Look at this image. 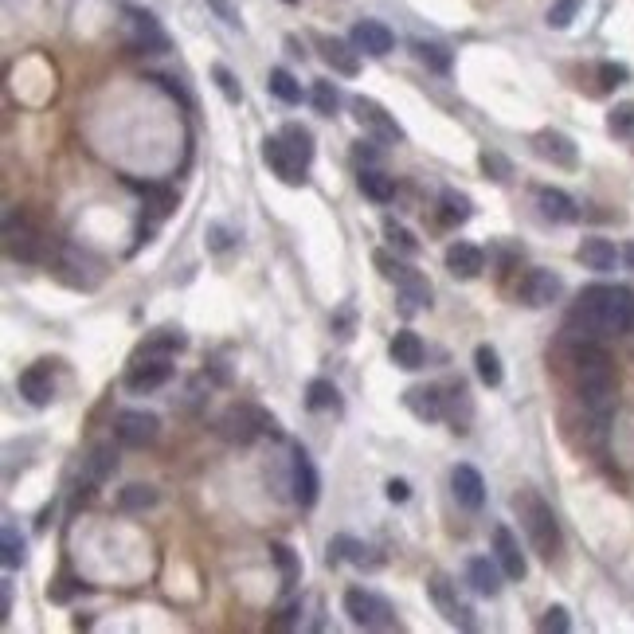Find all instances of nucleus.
<instances>
[{"mask_svg": "<svg viewBox=\"0 0 634 634\" xmlns=\"http://www.w3.org/2000/svg\"><path fill=\"white\" fill-rule=\"evenodd\" d=\"M537 208H541L544 220H552V224H576V220H580L576 200H572L564 188H556V184L537 188Z\"/></svg>", "mask_w": 634, "mask_h": 634, "instance_id": "nucleus-24", "label": "nucleus"}, {"mask_svg": "<svg viewBox=\"0 0 634 634\" xmlns=\"http://www.w3.org/2000/svg\"><path fill=\"white\" fill-rule=\"evenodd\" d=\"M408 498H411L408 482H400V478H392V482H388V501H408Z\"/></svg>", "mask_w": 634, "mask_h": 634, "instance_id": "nucleus-54", "label": "nucleus"}, {"mask_svg": "<svg viewBox=\"0 0 634 634\" xmlns=\"http://www.w3.org/2000/svg\"><path fill=\"white\" fill-rule=\"evenodd\" d=\"M345 615L364 627V631H392L396 627V611H392V603L384 599V595H376V591L368 588H349L345 591Z\"/></svg>", "mask_w": 634, "mask_h": 634, "instance_id": "nucleus-8", "label": "nucleus"}, {"mask_svg": "<svg viewBox=\"0 0 634 634\" xmlns=\"http://www.w3.org/2000/svg\"><path fill=\"white\" fill-rule=\"evenodd\" d=\"M478 165L494 177V181H505L509 177V161L501 157V153H494V149H482V157H478Z\"/></svg>", "mask_w": 634, "mask_h": 634, "instance_id": "nucleus-49", "label": "nucleus"}, {"mask_svg": "<svg viewBox=\"0 0 634 634\" xmlns=\"http://www.w3.org/2000/svg\"><path fill=\"white\" fill-rule=\"evenodd\" d=\"M212 79H216V87L224 91L227 102H243V91H239V83H235V75L227 71L224 63H216V67H212Z\"/></svg>", "mask_w": 634, "mask_h": 634, "instance_id": "nucleus-48", "label": "nucleus"}, {"mask_svg": "<svg viewBox=\"0 0 634 634\" xmlns=\"http://www.w3.org/2000/svg\"><path fill=\"white\" fill-rule=\"evenodd\" d=\"M353 118H357V126H361L364 134H372L376 141H384V145H396V141H404V126L376 102V98H364L357 94L353 98Z\"/></svg>", "mask_w": 634, "mask_h": 634, "instance_id": "nucleus-13", "label": "nucleus"}, {"mask_svg": "<svg viewBox=\"0 0 634 634\" xmlns=\"http://www.w3.org/2000/svg\"><path fill=\"white\" fill-rule=\"evenodd\" d=\"M184 345H188V337H184L181 329H153V333L141 341V353H153V357H177Z\"/></svg>", "mask_w": 634, "mask_h": 634, "instance_id": "nucleus-33", "label": "nucleus"}, {"mask_svg": "<svg viewBox=\"0 0 634 634\" xmlns=\"http://www.w3.org/2000/svg\"><path fill=\"white\" fill-rule=\"evenodd\" d=\"M584 4L588 0H552V8H548V28H556V32H564V28H572L576 24V16L584 12Z\"/></svg>", "mask_w": 634, "mask_h": 634, "instance_id": "nucleus-40", "label": "nucleus"}, {"mask_svg": "<svg viewBox=\"0 0 634 634\" xmlns=\"http://www.w3.org/2000/svg\"><path fill=\"white\" fill-rule=\"evenodd\" d=\"M568 627H572V619H568V607H560V603H556V607H548V611H544L541 631H556V634H564V631H568Z\"/></svg>", "mask_w": 634, "mask_h": 634, "instance_id": "nucleus-51", "label": "nucleus"}, {"mask_svg": "<svg viewBox=\"0 0 634 634\" xmlns=\"http://www.w3.org/2000/svg\"><path fill=\"white\" fill-rule=\"evenodd\" d=\"M0 548H4V564H8V568H20V564H24V537L16 533V525H4Z\"/></svg>", "mask_w": 634, "mask_h": 634, "instance_id": "nucleus-44", "label": "nucleus"}, {"mask_svg": "<svg viewBox=\"0 0 634 634\" xmlns=\"http://www.w3.org/2000/svg\"><path fill=\"white\" fill-rule=\"evenodd\" d=\"M317 494H321V478H317L314 458L306 454V447H294V454H290V498L302 509H314Z\"/></svg>", "mask_w": 634, "mask_h": 634, "instance_id": "nucleus-16", "label": "nucleus"}, {"mask_svg": "<svg viewBox=\"0 0 634 634\" xmlns=\"http://www.w3.org/2000/svg\"><path fill=\"white\" fill-rule=\"evenodd\" d=\"M404 408L423 423H439L443 419V388L439 384H415L404 392Z\"/></svg>", "mask_w": 634, "mask_h": 634, "instance_id": "nucleus-25", "label": "nucleus"}, {"mask_svg": "<svg viewBox=\"0 0 634 634\" xmlns=\"http://www.w3.org/2000/svg\"><path fill=\"white\" fill-rule=\"evenodd\" d=\"M137 192L149 200V208H153V216L157 220H165L173 208H177V192L173 188H165V184H134Z\"/></svg>", "mask_w": 634, "mask_h": 634, "instance_id": "nucleus-39", "label": "nucleus"}, {"mask_svg": "<svg viewBox=\"0 0 634 634\" xmlns=\"http://www.w3.org/2000/svg\"><path fill=\"white\" fill-rule=\"evenodd\" d=\"M317 51H321V59L337 71V75H345V79H353V75H361V51L353 40H337V36H317Z\"/></svg>", "mask_w": 634, "mask_h": 634, "instance_id": "nucleus-21", "label": "nucleus"}, {"mask_svg": "<svg viewBox=\"0 0 634 634\" xmlns=\"http://www.w3.org/2000/svg\"><path fill=\"white\" fill-rule=\"evenodd\" d=\"M623 263H627V267L634 271V243H627V247H623Z\"/></svg>", "mask_w": 634, "mask_h": 634, "instance_id": "nucleus-55", "label": "nucleus"}, {"mask_svg": "<svg viewBox=\"0 0 634 634\" xmlns=\"http://www.w3.org/2000/svg\"><path fill=\"white\" fill-rule=\"evenodd\" d=\"M173 380V357H153V353H137V361L126 368V388L130 392H157Z\"/></svg>", "mask_w": 634, "mask_h": 634, "instance_id": "nucleus-15", "label": "nucleus"}, {"mask_svg": "<svg viewBox=\"0 0 634 634\" xmlns=\"http://www.w3.org/2000/svg\"><path fill=\"white\" fill-rule=\"evenodd\" d=\"M16 392H20L32 408H47V404L55 400V376H51V364L47 361L28 364V368L20 372V380H16Z\"/></svg>", "mask_w": 634, "mask_h": 634, "instance_id": "nucleus-18", "label": "nucleus"}, {"mask_svg": "<svg viewBox=\"0 0 634 634\" xmlns=\"http://www.w3.org/2000/svg\"><path fill=\"white\" fill-rule=\"evenodd\" d=\"M149 79H153V83H157V87H161V91H165V94H173V98H177L181 106H188V91H184V83H181V79H177V75H165V71H153Z\"/></svg>", "mask_w": 634, "mask_h": 634, "instance_id": "nucleus-50", "label": "nucleus"}, {"mask_svg": "<svg viewBox=\"0 0 634 634\" xmlns=\"http://www.w3.org/2000/svg\"><path fill=\"white\" fill-rule=\"evenodd\" d=\"M388 353H392V364H396V368H404V372L423 368V357H427V349H423V337H419V333H411V329L392 333V341H388Z\"/></svg>", "mask_w": 634, "mask_h": 634, "instance_id": "nucleus-28", "label": "nucleus"}, {"mask_svg": "<svg viewBox=\"0 0 634 634\" xmlns=\"http://www.w3.org/2000/svg\"><path fill=\"white\" fill-rule=\"evenodd\" d=\"M474 216V200L466 196V192H458V188H443L439 192V220L447 227H458L466 224Z\"/></svg>", "mask_w": 634, "mask_h": 634, "instance_id": "nucleus-30", "label": "nucleus"}, {"mask_svg": "<svg viewBox=\"0 0 634 634\" xmlns=\"http://www.w3.org/2000/svg\"><path fill=\"white\" fill-rule=\"evenodd\" d=\"M368 552H372L368 544L357 541V537H345V533L329 541V560H349V564H357V568H364V564H380V560L368 556Z\"/></svg>", "mask_w": 634, "mask_h": 634, "instance_id": "nucleus-32", "label": "nucleus"}, {"mask_svg": "<svg viewBox=\"0 0 634 634\" xmlns=\"http://www.w3.org/2000/svg\"><path fill=\"white\" fill-rule=\"evenodd\" d=\"M411 51H415V59H419V63H423V67H427V71H435V75H447V71H451V51H447V47L443 44H431V40H415V44H411Z\"/></svg>", "mask_w": 634, "mask_h": 634, "instance_id": "nucleus-37", "label": "nucleus"}, {"mask_svg": "<svg viewBox=\"0 0 634 634\" xmlns=\"http://www.w3.org/2000/svg\"><path fill=\"white\" fill-rule=\"evenodd\" d=\"M118 474V447L114 443H94L83 466H79V482H75V505L94 498L98 486H106L110 478Z\"/></svg>", "mask_w": 634, "mask_h": 634, "instance_id": "nucleus-9", "label": "nucleus"}, {"mask_svg": "<svg viewBox=\"0 0 634 634\" xmlns=\"http://www.w3.org/2000/svg\"><path fill=\"white\" fill-rule=\"evenodd\" d=\"M513 513H517V521H521V529H525V541L529 548L541 556V560H556V552H560V521H556V513H552V505L533 490V486H521L517 494H513Z\"/></svg>", "mask_w": 634, "mask_h": 634, "instance_id": "nucleus-3", "label": "nucleus"}, {"mask_svg": "<svg viewBox=\"0 0 634 634\" xmlns=\"http://www.w3.org/2000/svg\"><path fill=\"white\" fill-rule=\"evenodd\" d=\"M306 408H310V411L341 408V400H337V388H333L329 380H310V388H306Z\"/></svg>", "mask_w": 634, "mask_h": 634, "instance_id": "nucleus-41", "label": "nucleus"}, {"mask_svg": "<svg viewBox=\"0 0 634 634\" xmlns=\"http://www.w3.org/2000/svg\"><path fill=\"white\" fill-rule=\"evenodd\" d=\"M282 4H298V0H282Z\"/></svg>", "mask_w": 634, "mask_h": 634, "instance_id": "nucleus-56", "label": "nucleus"}, {"mask_svg": "<svg viewBox=\"0 0 634 634\" xmlns=\"http://www.w3.org/2000/svg\"><path fill=\"white\" fill-rule=\"evenodd\" d=\"M560 294H564V278L556 271H548V267H533V271L521 274V282H517V302L529 306V310L556 306Z\"/></svg>", "mask_w": 634, "mask_h": 634, "instance_id": "nucleus-11", "label": "nucleus"}, {"mask_svg": "<svg viewBox=\"0 0 634 634\" xmlns=\"http://www.w3.org/2000/svg\"><path fill=\"white\" fill-rule=\"evenodd\" d=\"M474 368H478V380L486 388H498L501 380H505V368H501V357L494 345H478L474 349Z\"/></svg>", "mask_w": 634, "mask_h": 634, "instance_id": "nucleus-35", "label": "nucleus"}, {"mask_svg": "<svg viewBox=\"0 0 634 634\" xmlns=\"http://www.w3.org/2000/svg\"><path fill=\"white\" fill-rule=\"evenodd\" d=\"M607 134L611 137H634V102H619L607 114Z\"/></svg>", "mask_w": 634, "mask_h": 634, "instance_id": "nucleus-42", "label": "nucleus"}, {"mask_svg": "<svg viewBox=\"0 0 634 634\" xmlns=\"http://www.w3.org/2000/svg\"><path fill=\"white\" fill-rule=\"evenodd\" d=\"M501 564L498 560H490V556H470L466 560V580H470V588L478 591V595H498L501 591Z\"/></svg>", "mask_w": 634, "mask_h": 634, "instance_id": "nucleus-29", "label": "nucleus"}, {"mask_svg": "<svg viewBox=\"0 0 634 634\" xmlns=\"http://www.w3.org/2000/svg\"><path fill=\"white\" fill-rule=\"evenodd\" d=\"M267 91H271L278 102H286V106H298V102H302V87H298V79H294L286 67H274L271 75H267Z\"/></svg>", "mask_w": 634, "mask_h": 634, "instance_id": "nucleus-38", "label": "nucleus"}, {"mask_svg": "<svg viewBox=\"0 0 634 634\" xmlns=\"http://www.w3.org/2000/svg\"><path fill=\"white\" fill-rule=\"evenodd\" d=\"M631 79V71L623 67V63H599V87L603 91H615V87H623Z\"/></svg>", "mask_w": 634, "mask_h": 634, "instance_id": "nucleus-47", "label": "nucleus"}, {"mask_svg": "<svg viewBox=\"0 0 634 634\" xmlns=\"http://www.w3.org/2000/svg\"><path fill=\"white\" fill-rule=\"evenodd\" d=\"M4 251H8L12 263H24V267L40 263L47 251L40 220H36L28 208H20V204H12V208L4 212Z\"/></svg>", "mask_w": 634, "mask_h": 634, "instance_id": "nucleus-4", "label": "nucleus"}, {"mask_svg": "<svg viewBox=\"0 0 634 634\" xmlns=\"http://www.w3.org/2000/svg\"><path fill=\"white\" fill-rule=\"evenodd\" d=\"M122 24H126V44L134 55H165L173 47L161 20L145 8H137V4H122Z\"/></svg>", "mask_w": 634, "mask_h": 634, "instance_id": "nucleus-7", "label": "nucleus"}, {"mask_svg": "<svg viewBox=\"0 0 634 634\" xmlns=\"http://www.w3.org/2000/svg\"><path fill=\"white\" fill-rule=\"evenodd\" d=\"M576 259L588 267V271L595 274H611L615 267H619V251H615V243L611 239H599V235H588L580 247H576Z\"/></svg>", "mask_w": 634, "mask_h": 634, "instance_id": "nucleus-26", "label": "nucleus"}, {"mask_svg": "<svg viewBox=\"0 0 634 634\" xmlns=\"http://www.w3.org/2000/svg\"><path fill=\"white\" fill-rule=\"evenodd\" d=\"M494 560L501 564L505 580H525V576H529V560H525L521 541H517V533H513L509 525H498V529H494Z\"/></svg>", "mask_w": 634, "mask_h": 634, "instance_id": "nucleus-19", "label": "nucleus"}, {"mask_svg": "<svg viewBox=\"0 0 634 634\" xmlns=\"http://www.w3.org/2000/svg\"><path fill=\"white\" fill-rule=\"evenodd\" d=\"M634 329V290L619 282H591L568 310V333L611 341Z\"/></svg>", "mask_w": 634, "mask_h": 634, "instance_id": "nucleus-2", "label": "nucleus"}, {"mask_svg": "<svg viewBox=\"0 0 634 634\" xmlns=\"http://www.w3.org/2000/svg\"><path fill=\"white\" fill-rule=\"evenodd\" d=\"M384 235H388V243H392L396 251H404V255H415V251H419L415 235H411L404 224H396V220H384Z\"/></svg>", "mask_w": 634, "mask_h": 634, "instance_id": "nucleus-45", "label": "nucleus"}, {"mask_svg": "<svg viewBox=\"0 0 634 634\" xmlns=\"http://www.w3.org/2000/svg\"><path fill=\"white\" fill-rule=\"evenodd\" d=\"M216 431L224 435L231 447H251L255 439L271 435L278 439V419L271 411H263L259 404H231V408L216 419Z\"/></svg>", "mask_w": 634, "mask_h": 634, "instance_id": "nucleus-5", "label": "nucleus"}, {"mask_svg": "<svg viewBox=\"0 0 634 634\" xmlns=\"http://www.w3.org/2000/svg\"><path fill=\"white\" fill-rule=\"evenodd\" d=\"M157 490L153 486H145V482H130V486H122L118 490V509L122 513H145V509H153L157 505Z\"/></svg>", "mask_w": 634, "mask_h": 634, "instance_id": "nucleus-34", "label": "nucleus"}, {"mask_svg": "<svg viewBox=\"0 0 634 634\" xmlns=\"http://www.w3.org/2000/svg\"><path fill=\"white\" fill-rule=\"evenodd\" d=\"M361 192L368 200H376V204H392L396 200V177H388V173H380V169H361Z\"/></svg>", "mask_w": 634, "mask_h": 634, "instance_id": "nucleus-31", "label": "nucleus"}, {"mask_svg": "<svg viewBox=\"0 0 634 634\" xmlns=\"http://www.w3.org/2000/svg\"><path fill=\"white\" fill-rule=\"evenodd\" d=\"M443 419H451V427L458 435L470 431V423H474V400H470L466 380H451L443 388Z\"/></svg>", "mask_w": 634, "mask_h": 634, "instance_id": "nucleus-23", "label": "nucleus"}, {"mask_svg": "<svg viewBox=\"0 0 634 634\" xmlns=\"http://www.w3.org/2000/svg\"><path fill=\"white\" fill-rule=\"evenodd\" d=\"M427 591H431V603L439 607V615H443L451 627H462V631H470V627H474V611H470V603L458 595V584H451L443 572H435V576L427 580Z\"/></svg>", "mask_w": 634, "mask_h": 634, "instance_id": "nucleus-14", "label": "nucleus"}, {"mask_svg": "<svg viewBox=\"0 0 634 634\" xmlns=\"http://www.w3.org/2000/svg\"><path fill=\"white\" fill-rule=\"evenodd\" d=\"M310 102H314V110L317 114H337V102H341V94H337V87L329 83V79H317L314 83V91H310Z\"/></svg>", "mask_w": 634, "mask_h": 634, "instance_id": "nucleus-43", "label": "nucleus"}, {"mask_svg": "<svg viewBox=\"0 0 634 634\" xmlns=\"http://www.w3.org/2000/svg\"><path fill=\"white\" fill-rule=\"evenodd\" d=\"M157 435H161V419L153 415V411L145 408H126L114 415V439L122 443V447H130V451H145V447H153L157 443Z\"/></svg>", "mask_w": 634, "mask_h": 634, "instance_id": "nucleus-10", "label": "nucleus"}, {"mask_svg": "<svg viewBox=\"0 0 634 634\" xmlns=\"http://www.w3.org/2000/svg\"><path fill=\"white\" fill-rule=\"evenodd\" d=\"M282 137L306 157V161H314V134L306 130V126H298V122H290V126H282Z\"/></svg>", "mask_w": 634, "mask_h": 634, "instance_id": "nucleus-46", "label": "nucleus"}, {"mask_svg": "<svg viewBox=\"0 0 634 634\" xmlns=\"http://www.w3.org/2000/svg\"><path fill=\"white\" fill-rule=\"evenodd\" d=\"M208 8L224 20L227 28H239V12H235V4H231V0H208Z\"/></svg>", "mask_w": 634, "mask_h": 634, "instance_id": "nucleus-53", "label": "nucleus"}, {"mask_svg": "<svg viewBox=\"0 0 634 634\" xmlns=\"http://www.w3.org/2000/svg\"><path fill=\"white\" fill-rule=\"evenodd\" d=\"M263 161L271 165V173L278 177L282 184H306V169H310V161L286 141V137H267L263 141Z\"/></svg>", "mask_w": 634, "mask_h": 634, "instance_id": "nucleus-12", "label": "nucleus"}, {"mask_svg": "<svg viewBox=\"0 0 634 634\" xmlns=\"http://www.w3.org/2000/svg\"><path fill=\"white\" fill-rule=\"evenodd\" d=\"M451 490H454V501L462 505V509H482L486 505V478L470 466V462H458L451 470Z\"/></svg>", "mask_w": 634, "mask_h": 634, "instance_id": "nucleus-20", "label": "nucleus"}, {"mask_svg": "<svg viewBox=\"0 0 634 634\" xmlns=\"http://www.w3.org/2000/svg\"><path fill=\"white\" fill-rule=\"evenodd\" d=\"M298 615H302V603H286L278 615L271 619V631H286V627H294L298 623Z\"/></svg>", "mask_w": 634, "mask_h": 634, "instance_id": "nucleus-52", "label": "nucleus"}, {"mask_svg": "<svg viewBox=\"0 0 634 634\" xmlns=\"http://www.w3.org/2000/svg\"><path fill=\"white\" fill-rule=\"evenodd\" d=\"M533 149H537L541 161L556 165V169H580V145L568 134H560V130H537Z\"/></svg>", "mask_w": 634, "mask_h": 634, "instance_id": "nucleus-17", "label": "nucleus"}, {"mask_svg": "<svg viewBox=\"0 0 634 634\" xmlns=\"http://www.w3.org/2000/svg\"><path fill=\"white\" fill-rule=\"evenodd\" d=\"M349 40L357 44V51L372 55V59H384V55L396 47L392 28H388V24H380V20H357V24H353V32H349Z\"/></svg>", "mask_w": 634, "mask_h": 634, "instance_id": "nucleus-22", "label": "nucleus"}, {"mask_svg": "<svg viewBox=\"0 0 634 634\" xmlns=\"http://www.w3.org/2000/svg\"><path fill=\"white\" fill-rule=\"evenodd\" d=\"M271 560L278 564V576H282V588H294L298 580H302V560H298V552L290 548V544L274 541L271 544Z\"/></svg>", "mask_w": 634, "mask_h": 634, "instance_id": "nucleus-36", "label": "nucleus"}, {"mask_svg": "<svg viewBox=\"0 0 634 634\" xmlns=\"http://www.w3.org/2000/svg\"><path fill=\"white\" fill-rule=\"evenodd\" d=\"M447 271L454 278H462V282H470V278H478V274L486 271V251L482 247H474V243H451L447 247Z\"/></svg>", "mask_w": 634, "mask_h": 634, "instance_id": "nucleus-27", "label": "nucleus"}, {"mask_svg": "<svg viewBox=\"0 0 634 634\" xmlns=\"http://www.w3.org/2000/svg\"><path fill=\"white\" fill-rule=\"evenodd\" d=\"M372 263H376V271L384 274L388 282H396V290H400V298H404V310L431 306V282H427V274L423 271H415L411 263L396 259L392 251H376Z\"/></svg>", "mask_w": 634, "mask_h": 634, "instance_id": "nucleus-6", "label": "nucleus"}, {"mask_svg": "<svg viewBox=\"0 0 634 634\" xmlns=\"http://www.w3.org/2000/svg\"><path fill=\"white\" fill-rule=\"evenodd\" d=\"M568 372H572V392L584 408V423L595 431V439H607L619 400V372L607 345L595 337L568 333Z\"/></svg>", "mask_w": 634, "mask_h": 634, "instance_id": "nucleus-1", "label": "nucleus"}]
</instances>
